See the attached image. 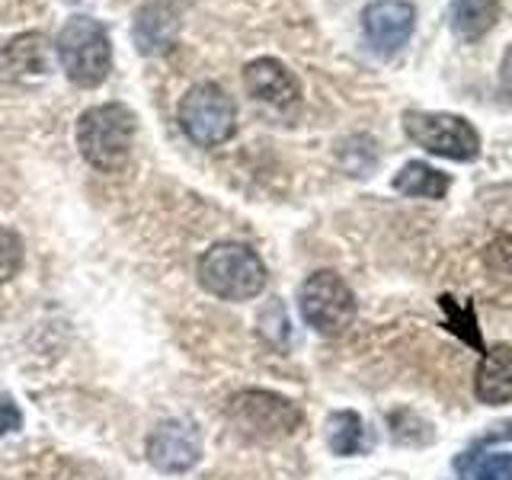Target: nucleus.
Returning a JSON list of instances; mask_svg holds the SVG:
<instances>
[{
	"label": "nucleus",
	"mask_w": 512,
	"mask_h": 480,
	"mask_svg": "<svg viewBox=\"0 0 512 480\" xmlns=\"http://www.w3.org/2000/svg\"><path fill=\"white\" fill-rule=\"evenodd\" d=\"M138 135V116L125 103H100L77 119V148L90 167L116 173L128 164Z\"/></svg>",
	"instance_id": "nucleus-1"
},
{
	"label": "nucleus",
	"mask_w": 512,
	"mask_h": 480,
	"mask_svg": "<svg viewBox=\"0 0 512 480\" xmlns=\"http://www.w3.org/2000/svg\"><path fill=\"white\" fill-rule=\"evenodd\" d=\"M199 282L208 295L221 301H250L266 288V266L253 247L221 240L202 253Z\"/></svg>",
	"instance_id": "nucleus-2"
},
{
	"label": "nucleus",
	"mask_w": 512,
	"mask_h": 480,
	"mask_svg": "<svg viewBox=\"0 0 512 480\" xmlns=\"http://www.w3.org/2000/svg\"><path fill=\"white\" fill-rule=\"evenodd\" d=\"M55 55L61 61V71L68 74L74 87L93 90L109 77L112 68V42L109 32L93 16H71L55 36Z\"/></svg>",
	"instance_id": "nucleus-3"
},
{
	"label": "nucleus",
	"mask_w": 512,
	"mask_h": 480,
	"mask_svg": "<svg viewBox=\"0 0 512 480\" xmlns=\"http://www.w3.org/2000/svg\"><path fill=\"white\" fill-rule=\"evenodd\" d=\"M176 119H180L186 138L199 148H218L237 132V106L231 93L212 80H202V84L186 90Z\"/></svg>",
	"instance_id": "nucleus-4"
},
{
	"label": "nucleus",
	"mask_w": 512,
	"mask_h": 480,
	"mask_svg": "<svg viewBox=\"0 0 512 480\" xmlns=\"http://www.w3.org/2000/svg\"><path fill=\"white\" fill-rule=\"evenodd\" d=\"M298 308L304 324L320 336H340L356 320V295L333 269H317L301 282Z\"/></svg>",
	"instance_id": "nucleus-5"
},
{
	"label": "nucleus",
	"mask_w": 512,
	"mask_h": 480,
	"mask_svg": "<svg viewBox=\"0 0 512 480\" xmlns=\"http://www.w3.org/2000/svg\"><path fill=\"white\" fill-rule=\"evenodd\" d=\"M228 420L234 429L244 432L247 439H260V442H272V439H285L304 423V413L298 404H292L288 397L276 394V391H240L228 400Z\"/></svg>",
	"instance_id": "nucleus-6"
},
{
	"label": "nucleus",
	"mask_w": 512,
	"mask_h": 480,
	"mask_svg": "<svg viewBox=\"0 0 512 480\" xmlns=\"http://www.w3.org/2000/svg\"><path fill=\"white\" fill-rule=\"evenodd\" d=\"M404 132L413 144H420L423 151L445 157V160H474L480 154L477 128L464 116H452V112L407 109Z\"/></svg>",
	"instance_id": "nucleus-7"
},
{
	"label": "nucleus",
	"mask_w": 512,
	"mask_h": 480,
	"mask_svg": "<svg viewBox=\"0 0 512 480\" xmlns=\"http://www.w3.org/2000/svg\"><path fill=\"white\" fill-rule=\"evenodd\" d=\"M144 452H148L154 471L186 474L196 468L202 458V432L192 420H164L154 426Z\"/></svg>",
	"instance_id": "nucleus-8"
},
{
	"label": "nucleus",
	"mask_w": 512,
	"mask_h": 480,
	"mask_svg": "<svg viewBox=\"0 0 512 480\" xmlns=\"http://www.w3.org/2000/svg\"><path fill=\"white\" fill-rule=\"evenodd\" d=\"M416 10L410 0H375L362 13V29L368 45L378 55H397L413 36Z\"/></svg>",
	"instance_id": "nucleus-9"
},
{
	"label": "nucleus",
	"mask_w": 512,
	"mask_h": 480,
	"mask_svg": "<svg viewBox=\"0 0 512 480\" xmlns=\"http://www.w3.org/2000/svg\"><path fill=\"white\" fill-rule=\"evenodd\" d=\"M244 87L256 103L272 109H288L298 103L301 87L298 77L285 68L279 58H256L244 68Z\"/></svg>",
	"instance_id": "nucleus-10"
},
{
	"label": "nucleus",
	"mask_w": 512,
	"mask_h": 480,
	"mask_svg": "<svg viewBox=\"0 0 512 480\" xmlns=\"http://www.w3.org/2000/svg\"><path fill=\"white\" fill-rule=\"evenodd\" d=\"M474 394L480 404L500 407L512 400V346L500 343L484 352V359L477 365Z\"/></svg>",
	"instance_id": "nucleus-11"
},
{
	"label": "nucleus",
	"mask_w": 512,
	"mask_h": 480,
	"mask_svg": "<svg viewBox=\"0 0 512 480\" xmlns=\"http://www.w3.org/2000/svg\"><path fill=\"white\" fill-rule=\"evenodd\" d=\"M503 13V0H452V29L461 39H484Z\"/></svg>",
	"instance_id": "nucleus-12"
},
{
	"label": "nucleus",
	"mask_w": 512,
	"mask_h": 480,
	"mask_svg": "<svg viewBox=\"0 0 512 480\" xmlns=\"http://www.w3.org/2000/svg\"><path fill=\"white\" fill-rule=\"evenodd\" d=\"M391 186L413 199H445L448 186H452V176L423 164V160H410V164L394 176Z\"/></svg>",
	"instance_id": "nucleus-13"
},
{
	"label": "nucleus",
	"mask_w": 512,
	"mask_h": 480,
	"mask_svg": "<svg viewBox=\"0 0 512 480\" xmlns=\"http://www.w3.org/2000/svg\"><path fill=\"white\" fill-rule=\"evenodd\" d=\"M4 58H7V68L10 77H32V74H45L48 71V52H45V39L42 36H20L13 39L4 48Z\"/></svg>",
	"instance_id": "nucleus-14"
},
{
	"label": "nucleus",
	"mask_w": 512,
	"mask_h": 480,
	"mask_svg": "<svg viewBox=\"0 0 512 480\" xmlns=\"http://www.w3.org/2000/svg\"><path fill=\"white\" fill-rule=\"evenodd\" d=\"M327 445L333 455H356L362 445V420L352 410H336L327 420Z\"/></svg>",
	"instance_id": "nucleus-15"
},
{
	"label": "nucleus",
	"mask_w": 512,
	"mask_h": 480,
	"mask_svg": "<svg viewBox=\"0 0 512 480\" xmlns=\"http://www.w3.org/2000/svg\"><path fill=\"white\" fill-rule=\"evenodd\" d=\"M461 480H512V455L490 452V455H464L458 458Z\"/></svg>",
	"instance_id": "nucleus-16"
},
{
	"label": "nucleus",
	"mask_w": 512,
	"mask_h": 480,
	"mask_svg": "<svg viewBox=\"0 0 512 480\" xmlns=\"http://www.w3.org/2000/svg\"><path fill=\"white\" fill-rule=\"evenodd\" d=\"M439 304H442V311L448 314V330H452L455 336H461L468 346L484 349V340H480V330H477V317H474V311L468 308V304L458 308V301H452L448 295Z\"/></svg>",
	"instance_id": "nucleus-17"
},
{
	"label": "nucleus",
	"mask_w": 512,
	"mask_h": 480,
	"mask_svg": "<svg viewBox=\"0 0 512 480\" xmlns=\"http://www.w3.org/2000/svg\"><path fill=\"white\" fill-rule=\"evenodd\" d=\"M23 260H26L23 237L10 228H0V285H7L23 269Z\"/></svg>",
	"instance_id": "nucleus-18"
},
{
	"label": "nucleus",
	"mask_w": 512,
	"mask_h": 480,
	"mask_svg": "<svg viewBox=\"0 0 512 480\" xmlns=\"http://www.w3.org/2000/svg\"><path fill=\"white\" fill-rule=\"evenodd\" d=\"M484 263L496 272V276H512V234L493 240L484 253Z\"/></svg>",
	"instance_id": "nucleus-19"
},
{
	"label": "nucleus",
	"mask_w": 512,
	"mask_h": 480,
	"mask_svg": "<svg viewBox=\"0 0 512 480\" xmlns=\"http://www.w3.org/2000/svg\"><path fill=\"white\" fill-rule=\"evenodd\" d=\"M23 429V413L20 407H16V400L0 391V439L10 436V432H20Z\"/></svg>",
	"instance_id": "nucleus-20"
},
{
	"label": "nucleus",
	"mask_w": 512,
	"mask_h": 480,
	"mask_svg": "<svg viewBox=\"0 0 512 480\" xmlns=\"http://www.w3.org/2000/svg\"><path fill=\"white\" fill-rule=\"evenodd\" d=\"M500 84H503V93H506V100L512 103V45L506 48V55H503V64H500Z\"/></svg>",
	"instance_id": "nucleus-21"
}]
</instances>
